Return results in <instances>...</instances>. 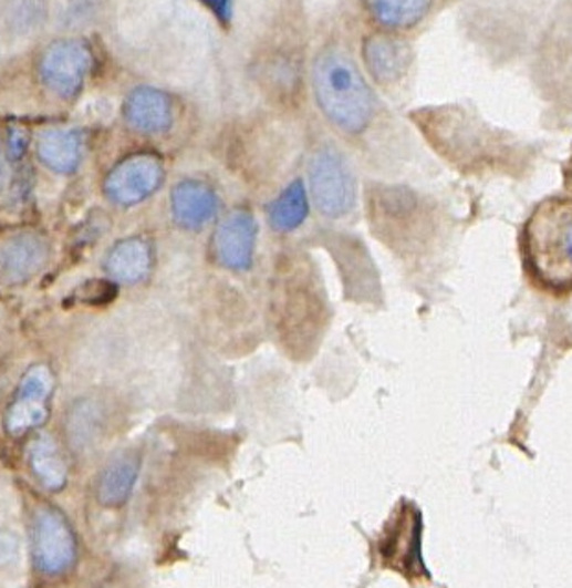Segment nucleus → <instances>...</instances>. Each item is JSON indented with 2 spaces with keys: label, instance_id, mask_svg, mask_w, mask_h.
<instances>
[{
  "label": "nucleus",
  "instance_id": "nucleus-24",
  "mask_svg": "<svg viewBox=\"0 0 572 588\" xmlns=\"http://www.w3.org/2000/svg\"><path fill=\"white\" fill-rule=\"evenodd\" d=\"M565 187L572 193V159L569 163V167L565 171Z\"/></svg>",
  "mask_w": 572,
  "mask_h": 588
},
{
  "label": "nucleus",
  "instance_id": "nucleus-15",
  "mask_svg": "<svg viewBox=\"0 0 572 588\" xmlns=\"http://www.w3.org/2000/svg\"><path fill=\"white\" fill-rule=\"evenodd\" d=\"M29 466L41 487L60 493L69 482V465L51 435H38L29 444Z\"/></svg>",
  "mask_w": 572,
  "mask_h": 588
},
{
  "label": "nucleus",
  "instance_id": "nucleus-22",
  "mask_svg": "<svg viewBox=\"0 0 572 588\" xmlns=\"http://www.w3.org/2000/svg\"><path fill=\"white\" fill-rule=\"evenodd\" d=\"M27 135L21 132V130H13L12 135H10V152H12L13 157H21L27 151Z\"/></svg>",
  "mask_w": 572,
  "mask_h": 588
},
{
  "label": "nucleus",
  "instance_id": "nucleus-21",
  "mask_svg": "<svg viewBox=\"0 0 572 588\" xmlns=\"http://www.w3.org/2000/svg\"><path fill=\"white\" fill-rule=\"evenodd\" d=\"M200 2L223 27H229L233 18V7H231L233 0H200Z\"/></svg>",
  "mask_w": 572,
  "mask_h": 588
},
{
  "label": "nucleus",
  "instance_id": "nucleus-10",
  "mask_svg": "<svg viewBox=\"0 0 572 588\" xmlns=\"http://www.w3.org/2000/svg\"><path fill=\"white\" fill-rule=\"evenodd\" d=\"M49 245L32 231L15 234L0 241V281L18 286L34 278L49 261Z\"/></svg>",
  "mask_w": 572,
  "mask_h": 588
},
{
  "label": "nucleus",
  "instance_id": "nucleus-19",
  "mask_svg": "<svg viewBox=\"0 0 572 588\" xmlns=\"http://www.w3.org/2000/svg\"><path fill=\"white\" fill-rule=\"evenodd\" d=\"M372 18L388 29H412L427 16L433 0H366Z\"/></svg>",
  "mask_w": 572,
  "mask_h": 588
},
{
  "label": "nucleus",
  "instance_id": "nucleus-5",
  "mask_svg": "<svg viewBox=\"0 0 572 588\" xmlns=\"http://www.w3.org/2000/svg\"><path fill=\"white\" fill-rule=\"evenodd\" d=\"M423 522L416 505L403 502L395 509L378 540L384 565L410 579L428 576L422 555Z\"/></svg>",
  "mask_w": 572,
  "mask_h": 588
},
{
  "label": "nucleus",
  "instance_id": "nucleus-17",
  "mask_svg": "<svg viewBox=\"0 0 572 588\" xmlns=\"http://www.w3.org/2000/svg\"><path fill=\"white\" fill-rule=\"evenodd\" d=\"M364 62L373 79L388 84L405 74L410 58L405 43L386 35H372L364 43Z\"/></svg>",
  "mask_w": 572,
  "mask_h": 588
},
{
  "label": "nucleus",
  "instance_id": "nucleus-16",
  "mask_svg": "<svg viewBox=\"0 0 572 588\" xmlns=\"http://www.w3.org/2000/svg\"><path fill=\"white\" fill-rule=\"evenodd\" d=\"M82 154L84 143L76 130H46L38 140V156L54 173H74L82 163Z\"/></svg>",
  "mask_w": 572,
  "mask_h": 588
},
{
  "label": "nucleus",
  "instance_id": "nucleus-6",
  "mask_svg": "<svg viewBox=\"0 0 572 588\" xmlns=\"http://www.w3.org/2000/svg\"><path fill=\"white\" fill-rule=\"evenodd\" d=\"M93 65V52L82 40H60L46 47L40 60V79L46 90L74 99L84 87Z\"/></svg>",
  "mask_w": 572,
  "mask_h": 588
},
{
  "label": "nucleus",
  "instance_id": "nucleus-13",
  "mask_svg": "<svg viewBox=\"0 0 572 588\" xmlns=\"http://www.w3.org/2000/svg\"><path fill=\"white\" fill-rule=\"evenodd\" d=\"M141 460L135 454H123L107 463L96 483V498L107 509H118L128 502L139 477Z\"/></svg>",
  "mask_w": 572,
  "mask_h": 588
},
{
  "label": "nucleus",
  "instance_id": "nucleus-7",
  "mask_svg": "<svg viewBox=\"0 0 572 588\" xmlns=\"http://www.w3.org/2000/svg\"><path fill=\"white\" fill-rule=\"evenodd\" d=\"M52 392L54 374L46 364H35L23 375L4 416V427L10 437H23L49 421Z\"/></svg>",
  "mask_w": 572,
  "mask_h": 588
},
{
  "label": "nucleus",
  "instance_id": "nucleus-2",
  "mask_svg": "<svg viewBox=\"0 0 572 588\" xmlns=\"http://www.w3.org/2000/svg\"><path fill=\"white\" fill-rule=\"evenodd\" d=\"M318 106L347 134H361L373 117V96L366 80L350 56L323 52L312 71Z\"/></svg>",
  "mask_w": 572,
  "mask_h": 588
},
{
  "label": "nucleus",
  "instance_id": "nucleus-20",
  "mask_svg": "<svg viewBox=\"0 0 572 588\" xmlns=\"http://www.w3.org/2000/svg\"><path fill=\"white\" fill-rule=\"evenodd\" d=\"M80 302L90 303V306H102V303L112 302L117 297V286L113 281L95 280L80 287Z\"/></svg>",
  "mask_w": 572,
  "mask_h": 588
},
{
  "label": "nucleus",
  "instance_id": "nucleus-4",
  "mask_svg": "<svg viewBox=\"0 0 572 588\" xmlns=\"http://www.w3.org/2000/svg\"><path fill=\"white\" fill-rule=\"evenodd\" d=\"M309 182L312 200L323 217L340 219L355 208V176L339 151L325 146L312 156Z\"/></svg>",
  "mask_w": 572,
  "mask_h": 588
},
{
  "label": "nucleus",
  "instance_id": "nucleus-14",
  "mask_svg": "<svg viewBox=\"0 0 572 588\" xmlns=\"http://www.w3.org/2000/svg\"><path fill=\"white\" fill-rule=\"evenodd\" d=\"M152 267L150 245L139 237H129L124 241H118L110 250L106 258L107 275L113 281L134 286L145 280Z\"/></svg>",
  "mask_w": 572,
  "mask_h": 588
},
{
  "label": "nucleus",
  "instance_id": "nucleus-18",
  "mask_svg": "<svg viewBox=\"0 0 572 588\" xmlns=\"http://www.w3.org/2000/svg\"><path fill=\"white\" fill-rule=\"evenodd\" d=\"M306 215H309V196L301 179H294L268 208L270 226L281 234L300 228L305 223Z\"/></svg>",
  "mask_w": 572,
  "mask_h": 588
},
{
  "label": "nucleus",
  "instance_id": "nucleus-8",
  "mask_svg": "<svg viewBox=\"0 0 572 588\" xmlns=\"http://www.w3.org/2000/svg\"><path fill=\"white\" fill-rule=\"evenodd\" d=\"M163 163L154 154H135L118 163L104 182L106 196L117 206H135L154 195L163 184Z\"/></svg>",
  "mask_w": 572,
  "mask_h": 588
},
{
  "label": "nucleus",
  "instance_id": "nucleus-23",
  "mask_svg": "<svg viewBox=\"0 0 572 588\" xmlns=\"http://www.w3.org/2000/svg\"><path fill=\"white\" fill-rule=\"evenodd\" d=\"M8 179L7 162H4V154L0 151V190L4 189Z\"/></svg>",
  "mask_w": 572,
  "mask_h": 588
},
{
  "label": "nucleus",
  "instance_id": "nucleus-12",
  "mask_svg": "<svg viewBox=\"0 0 572 588\" xmlns=\"http://www.w3.org/2000/svg\"><path fill=\"white\" fill-rule=\"evenodd\" d=\"M124 118L141 134H163L173 126V104L156 87H137L124 102Z\"/></svg>",
  "mask_w": 572,
  "mask_h": 588
},
{
  "label": "nucleus",
  "instance_id": "nucleus-3",
  "mask_svg": "<svg viewBox=\"0 0 572 588\" xmlns=\"http://www.w3.org/2000/svg\"><path fill=\"white\" fill-rule=\"evenodd\" d=\"M30 546L41 576L62 577L79 560V540L67 516L54 505L40 504L30 518Z\"/></svg>",
  "mask_w": 572,
  "mask_h": 588
},
{
  "label": "nucleus",
  "instance_id": "nucleus-11",
  "mask_svg": "<svg viewBox=\"0 0 572 588\" xmlns=\"http://www.w3.org/2000/svg\"><path fill=\"white\" fill-rule=\"evenodd\" d=\"M174 220L185 230H200L218 212L217 193L200 179H181L170 196Z\"/></svg>",
  "mask_w": 572,
  "mask_h": 588
},
{
  "label": "nucleus",
  "instance_id": "nucleus-9",
  "mask_svg": "<svg viewBox=\"0 0 572 588\" xmlns=\"http://www.w3.org/2000/svg\"><path fill=\"white\" fill-rule=\"evenodd\" d=\"M257 243V223L246 209H235L218 225L215 234V256L229 270L245 272L253 265Z\"/></svg>",
  "mask_w": 572,
  "mask_h": 588
},
{
  "label": "nucleus",
  "instance_id": "nucleus-1",
  "mask_svg": "<svg viewBox=\"0 0 572 588\" xmlns=\"http://www.w3.org/2000/svg\"><path fill=\"white\" fill-rule=\"evenodd\" d=\"M522 264L533 286L554 297L572 292V198L550 196L528 217Z\"/></svg>",
  "mask_w": 572,
  "mask_h": 588
}]
</instances>
